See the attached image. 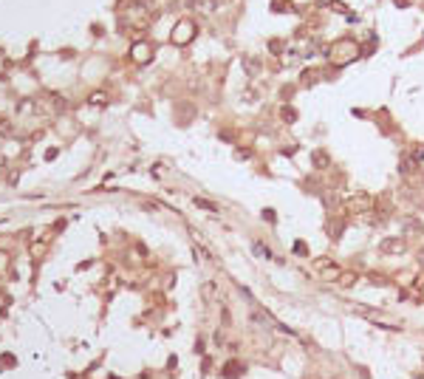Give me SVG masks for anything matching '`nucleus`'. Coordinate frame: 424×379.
Returning <instances> with one entry per match:
<instances>
[{
    "mask_svg": "<svg viewBox=\"0 0 424 379\" xmlns=\"http://www.w3.org/2000/svg\"><path fill=\"white\" fill-rule=\"evenodd\" d=\"M91 102H94V105H102V102H105V96H102V94H94V99H91Z\"/></svg>",
    "mask_w": 424,
    "mask_h": 379,
    "instance_id": "nucleus-19",
    "label": "nucleus"
},
{
    "mask_svg": "<svg viewBox=\"0 0 424 379\" xmlns=\"http://www.w3.org/2000/svg\"><path fill=\"white\" fill-rule=\"evenodd\" d=\"M317 77H320V71H306L303 74V85H314Z\"/></svg>",
    "mask_w": 424,
    "mask_h": 379,
    "instance_id": "nucleus-16",
    "label": "nucleus"
},
{
    "mask_svg": "<svg viewBox=\"0 0 424 379\" xmlns=\"http://www.w3.org/2000/svg\"><path fill=\"white\" fill-rule=\"evenodd\" d=\"M195 207L198 210H206V213H218V207L212 204V201H206V198H195Z\"/></svg>",
    "mask_w": 424,
    "mask_h": 379,
    "instance_id": "nucleus-15",
    "label": "nucleus"
},
{
    "mask_svg": "<svg viewBox=\"0 0 424 379\" xmlns=\"http://www.w3.org/2000/svg\"><path fill=\"white\" fill-rule=\"evenodd\" d=\"M418 292H421V297H424V280H421V283H418Z\"/></svg>",
    "mask_w": 424,
    "mask_h": 379,
    "instance_id": "nucleus-22",
    "label": "nucleus"
},
{
    "mask_svg": "<svg viewBox=\"0 0 424 379\" xmlns=\"http://www.w3.org/2000/svg\"><path fill=\"white\" fill-rule=\"evenodd\" d=\"M379 252L382 255H404L407 252V241H404L401 235L382 238V241H379Z\"/></svg>",
    "mask_w": 424,
    "mask_h": 379,
    "instance_id": "nucleus-4",
    "label": "nucleus"
},
{
    "mask_svg": "<svg viewBox=\"0 0 424 379\" xmlns=\"http://www.w3.org/2000/svg\"><path fill=\"white\" fill-rule=\"evenodd\" d=\"M150 51H153V48H150L147 43H136V46H133V60H136V63H147Z\"/></svg>",
    "mask_w": 424,
    "mask_h": 379,
    "instance_id": "nucleus-9",
    "label": "nucleus"
},
{
    "mask_svg": "<svg viewBox=\"0 0 424 379\" xmlns=\"http://www.w3.org/2000/svg\"><path fill=\"white\" fill-rule=\"evenodd\" d=\"M252 323L260 325V328H269V325H275V323H272V317H269V314H260V311H252Z\"/></svg>",
    "mask_w": 424,
    "mask_h": 379,
    "instance_id": "nucleus-11",
    "label": "nucleus"
},
{
    "mask_svg": "<svg viewBox=\"0 0 424 379\" xmlns=\"http://www.w3.org/2000/svg\"><path fill=\"white\" fill-rule=\"evenodd\" d=\"M418 266H424V249L418 252Z\"/></svg>",
    "mask_w": 424,
    "mask_h": 379,
    "instance_id": "nucleus-21",
    "label": "nucleus"
},
{
    "mask_svg": "<svg viewBox=\"0 0 424 379\" xmlns=\"http://www.w3.org/2000/svg\"><path fill=\"white\" fill-rule=\"evenodd\" d=\"M252 249H255V255H258L260 261H272V249H269L266 244H260V241H255V244H252Z\"/></svg>",
    "mask_w": 424,
    "mask_h": 379,
    "instance_id": "nucleus-10",
    "label": "nucleus"
},
{
    "mask_svg": "<svg viewBox=\"0 0 424 379\" xmlns=\"http://www.w3.org/2000/svg\"><path fill=\"white\" fill-rule=\"evenodd\" d=\"M280 119L291 125V122L297 119V111H294V108H289V105H283V108H280Z\"/></svg>",
    "mask_w": 424,
    "mask_h": 379,
    "instance_id": "nucleus-14",
    "label": "nucleus"
},
{
    "mask_svg": "<svg viewBox=\"0 0 424 379\" xmlns=\"http://www.w3.org/2000/svg\"><path fill=\"white\" fill-rule=\"evenodd\" d=\"M192 37H195V23H192V20H181V23L173 29V43L175 46H187Z\"/></svg>",
    "mask_w": 424,
    "mask_h": 379,
    "instance_id": "nucleus-5",
    "label": "nucleus"
},
{
    "mask_svg": "<svg viewBox=\"0 0 424 379\" xmlns=\"http://www.w3.org/2000/svg\"><path fill=\"white\" fill-rule=\"evenodd\" d=\"M410 3H413V0H396V6H399V9L401 6H410Z\"/></svg>",
    "mask_w": 424,
    "mask_h": 379,
    "instance_id": "nucleus-20",
    "label": "nucleus"
},
{
    "mask_svg": "<svg viewBox=\"0 0 424 379\" xmlns=\"http://www.w3.org/2000/svg\"><path fill=\"white\" fill-rule=\"evenodd\" d=\"M325 54L334 60V65H348L351 60H356V54H359V46H356V40H337L334 46H328V51Z\"/></svg>",
    "mask_w": 424,
    "mask_h": 379,
    "instance_id": "nucleus-1",
    "label": "nucleus"
},
{
    "mask_svg": "<svg viewBox=\"0 0 424 379\" xmlns=\"http://www.w3.org/2000/svg\"><path fill=\"white\" fill-rule=\"evenodd\" d=\"M413 161H424V147H416V150H413Z\"/></svg>",
    "mask_w": 424,
    "mask_h": 379,
    "instance_id": "nucleus-17",
    "label": "nucleus"
},
{
    "mask_svg": "<svg viewBox=\"0 0 424 379\" xmlns=\"http://www.w3.org/2000/svg\"><path fill=\"white\" fill-rule=\"evenodd\" d=\"M272 9L280 12V15H286V12H294V3H291V0H272Z\"/></svg>",
    "mask_w": 424,
    "mask_h": 379,
    "instance_id": "nucleus-13",
    "label": "nucleus"
},
{
    "mask_svg": "<svg viewBox=\"0 0 424 379\" xmlns=\"http://www.w3.org/2000/svg\"><path fill=\"white\" fill-rule=\"evenodd\" d=\"M204 297H206V303L218 300V286L212 283V280H206V283H204Z\"/></svg>",
    "mask_w": 424,
    "mask_h": 379,
    "instance_id": "nucleus-12",
    "label": "nucleus"
},
{
    "mask_svg": "<svg viewBox=\"0 0 424 379\" xmlns=\"http://www.w3.org/2000/svg\"><path fill=\"white\" fill-rule=\"evenodd\" d=\"M370 283H373V286H385L387 280H385V277H382V275H373V277H370Z\"/></svg>",
    "mask_w": 424,
    "mask_h": 379,
    "instance_id": "nucleus-18",
    "label": "nucleus"
},
{
    "mask_svg": "<svg viewBox=\"0 0 424 379\" xmlns=\"http://www.w3.org/2000/svg\"><path fill=\"white\" fill-rule=\"evenodd\" d=\"M311 164H314L317 170H328V167H331V156L325 150H314V153H311Z\"/></svg>",
    "mask_w": 424,
    "mask_h": 379,
    "instance_id": "nucleus-6",
    "label": "nucleus"
},
{
    "mask_svg": "<svg viewBox=\"0 0 424 379\" xmlns=\"http://www.w3.org/2000/svg\"><path fill=\"white\" fill-rule=\"evenodd\" d=\"M356 280H359V277H356V272H339V277L334 280V286H339V289H351Z\"/></svg>",
    "mask_w": 424,
    "mask_h": 379,
    "instance_id": "nucleus-8",
    "label": "nucleus"
},
{
    "mask_svg": "<svg viewBox=\"0 0 424 379\" xmlns=\"http://www.w3.org/2000/svg\"><path fill=\"white\" fill-rule=\"evenodd\" d=\"M370 207H373V198L365 193V189H359V193H353V196L345 198V210L353 215H359V213H370Z\"/></svg>",
    "mask_w": 424,
    "mask_h": 379,
    "instance_id": "nucleus-2",
    "label": "nucleus"
},
{
    "mask_svg": "<svg viewBox=\"0 0 424 379\" xmlns=\"http://www.w3.org/2000/svg\"><path fill=\"white\" fill-rule=\"evenodd\" d=\"M314 272L322 277V280H331V283H334L342 269L334 263V258H317V261H314Z\"/></svg>",
    "mask_w": 424,
    "mask_h": 379,
    "instance_id": "nucleus-3",
    "label": "nucleus"
},
{
    "mask_svg": "<svg viewBox=\"0 0 424 379\" xmlns=\"http://www.w3.org/2000/svg\"><path fill=\"white\" fill-rule=\"evenodd\" d=\"M401 232H404V235H421L424 227H421V221H416V218H404V221H401Z\"/></svg>",
    "mask_w": 424,
    "mask_h": 379,
    "instance_id": "nucleus-7",
    "label": "nucleus"
}]
</instances>
